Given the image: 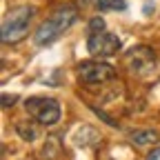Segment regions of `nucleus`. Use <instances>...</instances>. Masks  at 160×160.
Here are the masks:
<instances>
[{
    "instance_id": "obj_1",
    "label": "nucleus",
    "mask_w": 160,
    "mask_h": 160,
    "mask_svg": "<svg viewBox=\"0 0 160 160\" xmlns=\"http://www.w3.org/2000/svg\"><path fill=\"white\" fill-rule=\"evenodd\" d=\"M78 18V9L73 5H65V7H58L42 25L38 27L36 31V45L38 47H47L51 45L53 40H58L60 36H62Z\"/></svg>"
},
{
    "instance_id": "obj_2",
    "label": "nucleus",
    "mask_w": 160,
    "mask_h": 160,
    "mask_svg": "<svg viewBox=\"0 0 160 160\" xmlns=\"http://www.w3.org/2000/svg\"><path fill=\"white\" fill-rule=\"evenodd\" d=\"M33 13H36V9L29 5L16 7L11 13H7L2 20V29H0V40L5 45H16L20 40H25L29 33V22H31Z\"/></svg>"
},
{
    "instance_id": "obj_3",
    "label": "nucleus",
    "mask_w": 160,
    "mask_h": 160,
    "mask_svg": "<svg viewBox=\"0 0 160 160\" xmlns=\"http://www.w3.org/2000/svg\"><path fill=\"white\" fill-rule=\"evenodd\" d=\"M25 109L31 118H36L38 125L51 127L60 120V105L53 98H29L25 100Z\"/></svg>"
},
{
    "instance_id": "obj_4",
    "label": "nucleus",
    "mask_w": 160,
    "mask_h": 160,
    "mask_svg": "<svg viewBox=\"0 0 160 160\" xmlns=\"http://www.w3.org/2000/svg\"><path fill=\"white\" fill-rule=\"evenodd\" d=\"M116 76V69L113 65L109 62H96V60H87V62H80L78 65V80H80V85H102L107 82V80H111Z\"/></svg>"
},
{
    "instance_id": "obj_5",
    "label": "nucleus",
    "mask_w": 160,
    "mask_h": 160,
    "mask_svg": "<svg viewBox=\"0 0 160 160\" xmlns=\"http://www.w3.org/2000/svg\"><path fill=\"white\" fill-rule=\"evenodd\" d=\"M122 47L120 38L116 33H109V31H98V33H89L87 36V49L91 56L96 58H109V56H116Z\"/></svg>"
},
{
    "instance_id": "obj_6",
    "label": "nucleus",
    "mask_w": 160,
    "mask_h": 160,
    "mask_svg": "<svg viewBox=\"0 0 160 160\" xmlns=\"http://www.w3.org/2000/svg\"><path fill=\"white\" fill-rule=\"evenodd\" d=\"M153 62H156V53H153L149 47H145V45H138V47H133V49H129V51L125 53V65H127L129 71H133V73H145V71H149V69L153 67Z\"/></svg>"
},
{
    "instance_id": "obj_7",
    "label": "nucleus",
    "mask_w": 160,
    "mask_h": 160,
    "mask_svg": "<svg viewBox=\"0 0 160 160\" xmlns=\"http://www.w3.org/2000/svg\"><path fill=\"white\" fill-rule=\"evenodd\" d=\"M158 133L151 131V129H140V131H131V142L136 145H153L158 142Z\"/></svg>"
},
{
    "instance_id": "obj_8",
    "label": "nucleus",
    "mask_w": 160,
    "mask_h": 160,
    "mask_svg": "<svg viewBox=\"0 0 160 160\" xmlns=\"http://www.w3.org/2000/svg\"><path fill=\"white\" fill-rule=\"evenodd\" d=\"M98 11H125L127 0H96Z\"/></svg>"
},
{
    "instance_id": "obj_9",
    "label": "nucleus",
    "mask_w": 160,
    "mask_h": 160,
    "mask_svg": "<svg viewBox=\"0 0 160 160\" xmlns=\"http://www.w3.org/2000/svg\"><path fill=\"white\" fill-rule=\"evenodd\" d=\"M16 131L20 133V138H22V140H29V142H31V140H36V136H38V129H36L33 125H27V122H20V125L16 127Z\"/></svg>"
},
{
    "instance_id": "obj_10",
    "label": "nucleus",
    "mask_w": 160,
    "mask_h": 160,
    "mask_svg": "<svg viewBox=\"0 0 160 160\" xmlns=\"http://www.w3.org/2000/svg\"><path fill=\"white\" fill-rule=\"evenodd\" d=\"M98 31H105V20L100 18V16H96V18H91V20H89L87 36H89V33H98Z\"/></svg>"
},
{
    "instance_id": "obj_11",
    "label": "nucleus",
    "mask_w": 160,
    "mask_h": 160,
    "mask_svg": "<svg viewBox=\"0 0 160 160\" xmlns=\"http://www.w3.org/2000/svg\"><path fill=\"white\" fill-rule=\"evenodd\" d=\"M16 102V96H9V93H2V107H9Z\"/></svg>"
}]
</instances>
